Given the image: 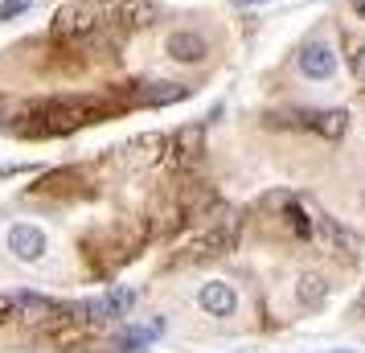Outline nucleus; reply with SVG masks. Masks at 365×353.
Here are the masks:
<instances>
[{"label": "nucleus", "mask_w": 365, "mask_h": 353, "mask_svg": "<svg viewBox=\"0 0 365 353\" xmlns=\"http://www.w3.org/2000/svg\"><path fill=\"white\" fill-rule=\"evenodd\" d=\"M103 25V9L99 4H91V0H74V4H66V9H58L53 13V37H86L95 34Z\"/></svg>", "instance_id": "obj_1"}, {"label": "nucleus", "mask_w": 365, "mask_h": 353, "mask_svg": "<svg viewBox=\"0 0 365 353\" xmlns=\"http://www.w3.org/2000/svg\"><path fill=\"white\" fill-rule=\"evenodd\" d=\"M165 53L177 62V66H201L210 58V41L197 34V29H173L165 41Z\"/></svg>", "instance_id": "obj_2"}, {"label": "nucleus", "mask_w": 365, "mask_h": 353, "mask_svg": "<svg viewBox=\"0 0 365 353\" xmlns=\"http://www.w3.org/2000/svg\"><path fill=\"white\" fill-rule=\"evenodd\" d=\"M230 247H234V226H214V230H205V235L193 238L177 263H205V259H217V255L230 251Z\"/></svg>", "instance_id": "obj_3"}, {"label": "nucleus", "mask_w": 365, "mask_h": 353, "mask_svg": "<svg viewBox=\"0 0 365 353\" xmlns=\"http://www.w3.org/2000/svg\"><path fill=\"white\" fill-rule=\"evenodd\" d=\"M4 242H9L13 259H21V263H37L46 255V235H41V226H29V222H17Z\"/></svg>", "instance_id": "obj_4"}, {"label": "nucleus", "mask_w": 365, "mask_h": 353, "mask_svg": "<svg viewBox=\"0 0 365 353\" xmlns=\"http://www.w3.org/2000/svg\"><path fill=\"white\" fill-rule=\"evenodd\" d=\"M316 235L329 242V251H336V255H345V259H353V255H361V238L349 230L345 222H336L332 214H320L316 218Z\"/></svg>", "instance_id": "obj_5"}, {"label": "nucleus", "mask_w": 365, "mask_h": 353, "mask_svg": "<svg viewBox=\"0 0 365 353\" xmlns=\"http://www.w3.org/2000/svg\"><path fill=\"white\" fill-rule=\"evenodd\" d=\"M299 70H304L308 78H316V83L332 78V74H336V53H332L329 41H308V46L299 50Z\"/></svg>", "instance_id": "obj_6"}, {"label": "nucleus", "mask_w": 365, "mask_h": 353, "mask_svg": "<svg viewBox=\"0 0 365 353\" xmlns=\"http://www.w3.org/2000/svg\"><path fill=\"white\" fill-rule=\"evenodd\" d=\"M197 304L210 317H234V312H238V292H234L226 280H210V284H201Z\"/></svg>", "instance_id": "obj_7"}, {"label": "nucleus", "mask_w": 365, "mask_h": 353, "mask_svg": "<svg viewBox=\"0 0 365 353\" xmlns=\"http://www.w3.org/2000/svg\"><path fill=\"white\" fill-rule=\"evenodd\" d=\"M132 304H135V292H132V287H111L107 296H99V300L83 304V312H86V317H95V320L128 317V312H132Z\"/></svg>", "instance_id": "obj_8"}, {"label": "nucleus", "mask_w": 365, "mask_h": 353, "mask_svg": "<svg viewBox=\"0 0 365 353\" xmlns=\"http://www.w3.org/2000/svg\"><path fill=\"white\" fill-rule=\"evenodd\" d=\"M296 300H299V308H324V300H329V284H324V275L304 271V275L296 280Z\"/></svg>", "instance_id": "obj_9"}, {"label": "nucleus", "mask_w": 365, "mask_h": 353, "mask_svg": "<svg viewBox=\"0 0 365 353\" xmlns=\"http://www.w3.org/2000/svg\"><path fill=\"white\" fill-rule=\"evenodd\" d=\"M185 95H189V86H181V83H144V86H135V95H132V103H181Z\"/></svg>", "instance_id": "obj_10"}, {"label": "nucleus", "mask_w": 365, "mask_h": 353, "mask_svg": "<svg viewBox=\"0 0 365 353\" xmlns=\"http://www.w3.org/2000/svg\"><path fill=\"white\" fill-rule=\"evenodd\" d=\"M119 17H123V25H132V29H148L152 21H160V9L152 0H123L119 4Z\"/></svg>", "instance_id": "obj_11"}, {"label": "nucleus", "mask_w": 365, "mask_h": 353, "mask_svg": "<svg viewBox=\"0 0 365 353\" xmlns=\"http://www.w3.org/2000/svg\"><path fill=\"white\" fill-rule=\"evenodd\" d=\"M312 128L324 140H341V135L349 132V111L345 107H332V111H316L312 116Z\"/></svg>", "instance_id": "obj_12"}, {"label": "nucleus", "mask_w": 365, "mask_h": 353, "mask_svg": "<svg viewBox=\"0 0 365 353\" xmlns=\"http://www.w3.org/2000/svg\"><path fill=\"white\" fill-rule=\"evenodd\" d=\"M17 308L25 320H50L58 317V304L46 300V296H37V292H25V296H17Z\"/></svg>", "instance_id": "obj_13"}, {"label": "nucleus", "mask_w": 365, "mask_h": 353, "mask_svg": "<svg viewBox=\"0 0 365 353\" xmlns=\"http://www.w3.org/2000/svg\"><path fill=\"white\" fill-rule=\"evenodd\" d=\"M287 226H292V235H296V238H308V235L316 230V222H308V218H304V210H299L296 202L287 205Z\"/></svg>", "instance_id": "obj_14"}, {"label": "nucleus", "mask_w": 365, "mask_h": 353, "mask_svg": "<svg viewBox=\"0 0 365 353\" xmlns=\"http://www.w3.org/2000/svg\"><path fill=\"white\" fill-rule=\"evenodd\" d=\"M349 70H353V78L365 83V46H353V50H349Z\"/></svg>", "instance_id": "obj_15"}, {"label": "nucleus", "mask_w": 365, "mask_h": 353, "mask_svg": "<svg viewBox=\"0 0 365 353\" xmlns=\"http://www.w3.org/2000/svg\"><path fill=\"white\" fill-rule=\"evenodd\" d=\"M29 4H34V0H4V4H0V21H13L17 13H25Z\"/></svg>", "instance_id": "obj_16"}, {"label": "nucleus", "mask_w": 365, "mask_h": 353, "mask_svg": "<svg viewBox=\"0 0 365 353\" xmlns=\"http://www.w3.org/2000/svg\"><path fill=\"white\" fill-rule=\"evenodd\" d=\"M17 312H21V308H17V296H0V324H4V320H13Z\"/></svg>", "instance_id": "obj_17"}, {"label": "nucleus", "mask_w": 365, "mask_h": 353, "mask_svg": "<svg viewBox=\"0 0 365 353\" xmlns=\"http://www.w3.org/2000/svg\"><path fill=\"white\" fill-rule=\"evenodd\" d=\"M353 13H357V21H365V0H353Z\"/></svg>", "instance_id": "obj_18"}, {"label": "nucleus", "mask_w": 365, "mask_h": 353, "mask_svg": "<svg viewBox=\"0 0 365 353\" xmlns=\"http://www.w3.org/2000/svg\"><path fill=\"white\" fill-rule=\"evenodd\" d=\"M353 312H357V317H365V292L357 296V308H353Z\"/></svg>", "instance_id": "obj_19"}, {"label": "nucleus", "mask_w": 365, "mask_h": 353, "mask_svg": "<svg viewBox=\"0 0 365 353\" xmlns=\"http://www.w3.org/2000/svg\"><path fill=\"white\" fill-rule=\"evenodd\" d=\"M238 4H242V9H250V4H267V0H238Z\"/></svg>", "instance_id": "obj_20"}, {"label": "nucleus", "mask_w": 365, "mask_h": 353, "mask_svg": "<svg viewBox=\"0 0 365 353\" xmlns=\"http://www.w3.org/2000/svg\"><path fill=\"white\" fill-rule=\"evenodd\" d=\"M336 353H349V349H336Z\"/></svg>", "instance_id": "obj_21"}]
</instances>
